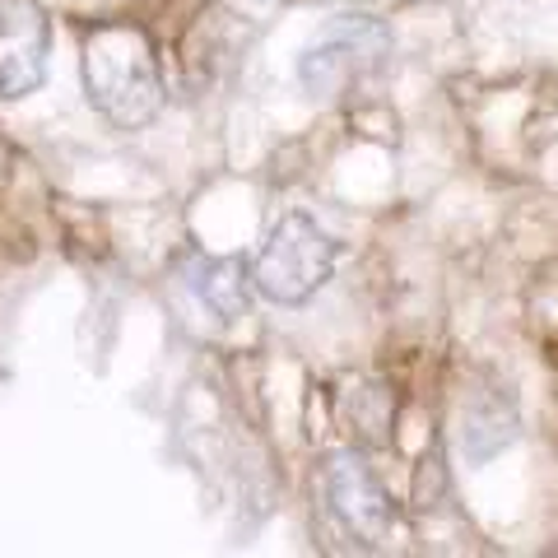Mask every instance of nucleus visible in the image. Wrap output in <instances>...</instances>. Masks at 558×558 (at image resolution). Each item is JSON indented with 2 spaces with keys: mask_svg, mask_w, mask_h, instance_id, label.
<instances>
[{
  "mask_svg": "<svg viewBox=\"0 0 558 558\" xmlns=\"http://www.w3.org/2000/svg\"><path fill=\"white\" fill-rule=\"evenodd\" d=\"M391 61V33L368 14H344L303 51L299 80L312 98L336 102L377 80Z\"/></svg>",
  "mask_w": 558,
  "mask_h": 558,
  "instance_id": "7ed1b4c3",
  "label": "nucleus"
},
{
  "mask_svg": "<svg viewBox=\"0 0 558 558\" xmlns=\"http://www.w3.org/2000/svg\"><path fill=\"white\" fill-rule=\"evenodd\" d=\"M186 284L219 322L247 317V303H252L247 284L252 279H247V270H242V260H233V256H196L186 266Z\"/></svg>",
  "mask_w": 558,
  "mask_h": 558,
  "instance_id": "0eeeda50",
  "label": "nucleus"
},
{
  "mask_svg": "<svg viewBox=\"0 0 558 558\" xmlns=\"http://www.w3.org/2000/svg\"><path fill=\"white\" fill-rule=\"evenodd\" d=\"M326 498H330V512L340 517V526L354 539H363V545H381L391 535V521H396L391 498L359 457H340L326 465Z\"/></svg>",
  "mask_w": 558,
  "mask_h": 558,
  "instance_id": "39448f33",
  "label": "nucleus"
},
{
  "mask_svg": "<svg viewBox=\"0 0 558 558\" xmlns=\"http://www.w3.org/2000/svg\"><path fill=\"white\" fill-rule=\"evenodd\" d=\"M84 89L94 108L121 131H135L159 117L163 75L149 33L126 20L94 24L84 33Z\"/></svg>",
  "mask_w": 558,
  "mask_h": 558,
  "instance_id": "f257e3e1",
  "label": "nucleus"
},
{
  "mask_svg": "<svg viewBox=\"0 0 558 558\" xmlns=\"http://www.w3.org/2000/svg\"><path fill=\"white\" fill-rule=\"evenodd\" d=\"M517 400L508 391H475L465 396L461 405V428H457V442H461V457L465 461H494L498 451H508L517 442Z\"/></svg>",
  "mask_w": 558,
  "mask_h": 558,
  "instance_id": "423d86ee",
  "label": "nucleus"
},
{
  "mask_svg": "<svg viewBox=\"0 0 558 558\" xmlns=\"http://www.w3.org/2000/svg\"><path fill=\"white\" fill-rule=\"evenodd\" d=\"M336 256H340L336 238L317 219L284 215L266 233V242H260V252L252 260V284L279 307H303L330 279Z\"/></svg>",
  "mask_w": 558,
  "mask_h": 558,
  "instance_id": "f03ea898",
  "label": "nucleus"
},
{
  "mask_svg": "<svg viewBox=\"0 0 558 558\" xmlns=\"http://www.w3.org/2000/svg\"><path fill=\"white\" fill-rule=\"evenodd\" d=\"M47 80L43 0H0V98H28Z\"/></svg>",
  "mask_w": 558,
  "mask_h": 558,
  "instance_id": "20e7f679",
  "label": "nucleus"
}]
</instances>
